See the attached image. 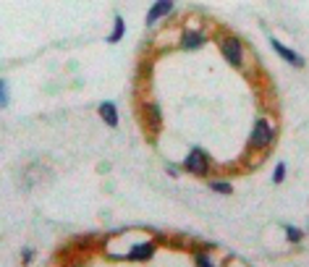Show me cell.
<instances>
[{"instance_id":"obj_6","label":"cell","mask_w":309,"mask_h":267,"mask_svg":"<svg viewBox=\"0 0 309 267\" xmlns=\"http://www.w3.org/2000/svg\"><path fill=\"white\" fill-rule=\"evenodd\" d=\"M173 11V3H155L152 8H149V13H147V21L149 24H155L160 16H165V13H171Z\"/></svg>"},{"instance_id":"obj_4","label":"cell","mask_w":309,"mask_h":267,"mask_svg":"<svg viewBox=\"0 0 309 267\" xmlns=\"http://www.w3.org/2000/svg\"><path fill=\"white\" fill-rule=\"evenodd\" d=\"M273 47H275V53H278L280 58H286V61L291 63V66H304V61H302V55H296L294 50H288V47H283L278 39H273Z\"/></svg>"},{"instance_id":"obj_9","label":"cell","mask_w":309,"mask_h":267,"mask_svg":"<svg viewBox=\"0 0 309 267\" xmlns=\"http://www.w3.org/2000/svg\"><path fill=\"white\" fill-rule=\"evenodd\" d=\"M123 29H126V27H123V21H121V16H118V19H115V29H113V34L107 37V42H118V39L123 37Z\"/></svg>"},{"instance_id":"obj_2","label":"cell","mask_w":309,"mask_h":267,"mask_svg":"<svg viewBox=\"0 0 309 267\" xmlns=\"http://www.w3.org/2000/svg\"><path fill=\"white\" fill-rule=\"evenodd\" d=\"M270 136H273V129H270V123H267V121H257L254 134H252V144H254V147H267V141H270Z\"/></svg>"},{"instance_id":"obj_13","label":"cell","mask_w":309,"mask_h":267,"mask_svg":"<svg viewBox=\"0 0 309 267\" xmlns=\"http://www.w3.org/2000/svg\"><path fill=\"white\" fill-rule=\"evenodd\" d=\"M283 176H286V165H278V168H275L273 181H275V183H280V181H283Z\"/></svg>"},{"instance_id":"obj_12","label":"cell","mask_w":309,"mask_h":267,"mask_svg":"<svg viewBox=\"0 0 309 267\" xmlns=\"http://www.w3.org/2000/svg\"><path fill=\"white\" fill-rule=\"evenodd\" d=\"M212 189L218 191V194H231V186L228 183H223V181H218V183H212Z\"/></svg>"},{"instance_id":"obj_14","label":"cell","mask_w":309,"mask_h":267,"mask_svg":"<svg viewBox=\"0 0 309 267\" xmlns=\"http://www.w3.org/2000/svg\"><path fill=\"white\" fill-rule=\"evenodd\" d=\"M197 265H199V267H212V262L207 260V257H202V254L197 257Z\"/></svg>"},{"instance_id":"obj_3","label":"cell","mask_w":309,"mask_h":267,"mask_svg":"<svg viewBox=\"0 0 309 267\" xmlns=\"http://www.w3.org/2000/svg\"><path fill=\"white\" fill-rule=\"evenodd\" d=\"M186 168L191 173H197V176H202V173H207V157L202 149H194L189 157H186Z\"/></svg>"},{"instance_id":"obj_7","label":"cell","mask_w":309,"mask_h":267,"mask_svg":"<svg viewBox=\"0 0 309 267\" xmlns=\"http://www.w3.org/2000/svg\"><path fill=\"white\" fill-rule=\"evenodd\" d=\"M155 254V244H141V246H134L131 249V260H149Z\"/></svg>"},{"instance_id":"obj_11","label":"cell","mask_w":309,"mask_h":267,"mask_svg":"<svg viewBox=\"0 0 309 267\" xmlns=\"http://www.w3.org/2000/svg\"><path fill=\"white\" fill-rule=\"evenodd\" d=\"M286 236H288V241H294V244L302 241V233H299L296 228H286Z\"/></svg>"},{"instance_id":"obj_8","label":"cell","mask_w":309,"mask_h":267,"mask_svg":"<svg viewBox=\"0 0 309 267\" xmlns=\"http://www.w3.org/2000/svg\"><path fill=\"white\" fill-rule=\"evenodd\" d=\"M205 45V37L197 34V32H189V34H183V47H202Z\"/></svg>"},{"instance_id":"obj_1","label":"cell","mask_w":309,"mask_h":267,"mask_svg":"<svg viewBox=\"0 0 309 267\" xmlns=\"http://www.w3.org/2000/svg\"><path fill=\"white\" fill-rule=\"evenodd\" d=\"M223 55H225V61H231L233 66H241V42L236 37L223 39Z\"/></svg>"},{"instance_id":"obj_10","label":"cell","mask_w":309,"mask_h":267,"mask_svg":"<svg viewBox=\"0 0 309 267\" xmlns=\"http://www.w3.org/2000/svg\"><path fill=\"white\" fill-rule=\"evenodd\" d=\"M147 113H149V121H152V126L157 129V126H160V110H157V105H149Z\"/></svg>"},{"instance_id":"obj_5","label":"cell","mask_w":309,"mask_h":267,"mask_svg":"<svg viewBox=\"0 0 309 267\" xmlns=\"http://www.w3.org/2000/svg\"><path fill=\"white\" fill-rule=\"evenodd\" d=\"M100 115L107 126H118V113H115V105L113 102H103L100 105Z\"/></svg>"}]
</instances>
